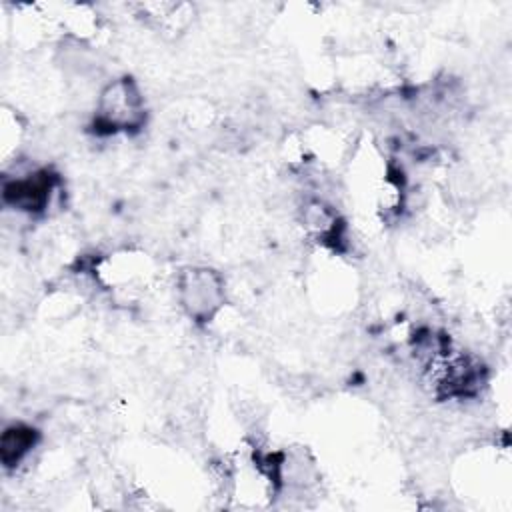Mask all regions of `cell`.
Here are the masks:
<instances>
[{"label":"cell","mask_w":512,"mask_h":512,"mask_svg":"<svg viewBox=\"0 0 512 512\" xmlns=\"http://www.w3.org/2000/svg\"><path fill=\"white\" fill-rule=\"evenodd\" d=\"M180 302L184 310L198 320L210 318L222 304V278L210 268H188L178 280Z\"/></svg>","instance_id":"cell-2"},{"label":"cell","mask_w":512,"mask_h":512,"mask_svg":"<svg viewBox=\"0 0 512 512\" xmlns=\"http://www.w3.org/2000/svg\"><path fill=\"white\" fill-rule=\"evenodd\" d=\"M144 122V102L130 78L110 82L98 100V124L110 132L136 130Z\"/></svg>","instance_id":"cell-1"},{"label":"cell","mask_w":512,"mask_h":512,"mask_svg":"<svg viewBox=\"0 0 512 512\" xmlns=\"http://www.w3.org/2000/svg\"><path fill=\"white\" fill-rule=\"evenodd\" d=\"M54 186V176L46 170L28 174L26 178H18L4 186V200L24 212H38L42 210Z\"/></svg>","instance_id":"cell-3"},{"label":"cell","mask_w":512,"mask_h":512,"mask_svg":"<svg viewBox=\"0 0 512 512\" xmlns=\"http://www.w3.org/2000/svg\"><path fill=\"white\" fill-rule=\"evenodd\" d=\"M36 430L24 424H14L4 430L0 440V456L4 466H14L34 446Z\"/></svg>","instance_id":"cell-4"}]
</instances>
